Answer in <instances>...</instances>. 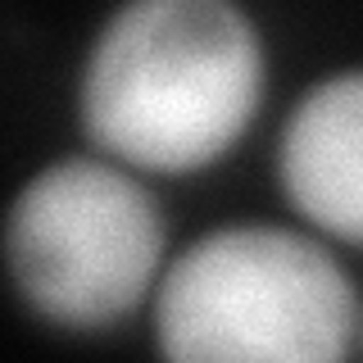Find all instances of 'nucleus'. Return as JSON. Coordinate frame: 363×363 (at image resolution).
Returning <instances> with one entry per match:
<instances>
[{
  "instance_id": "20e7f679",
  "label": "nucleus",
  "mask_w": 363,
  "mask_h": 363,
  "mask_svg": "<svg viewBox=\"0 0 363 363\" xmlns=\"http://www.w3.org/2000/svg\"><path fill=\"white\" fill-rule=\"evenodd\" d=\"M277 186L313 236L363 245V64L295 96L277 132Z\"/></svg>"
},
{
  "instance_id": "f03ea898",
  "label": "nucleus",
  "mask_w": 363,
  "mask_h": 363,
  "mask_svg": "<svg viewBox=\"0 0 363 363\" xmlns=\"http://www.w3.org/2000/svg\"><path fill=\"white\" fill-rule=\"evenodd\" d=\"M150 327L159 363H350L363 300L309 227L223 223L168 259Z\"/></svg>"
},
{
  "instance_id": "39448f33",
  "label": "nucleus",
  "mask_w": 363,
  "mask_h": 363,
  "mask_svg": "<svg viewBox=\"0 0 363 363\" xmlns=\"http://www.w3.org/2000/svg\"><path fill=\"white\" fill-rule=\"evenodd\" d=\"M359 345H363V332H359Z\"/></svg>"
},
{
  "instance_id": "7ed1b4c3",
  "label": "nucleus",
  "mask_w": 363,
  "mask_h": 363,
  "mask_svg": "<svg viewBox=\"0 0 363 363\" xmlns=\"http://www.w3.org/2000/svg\"><path fill=\"white\" fill-rule=\"evenodd\" d=\"M168 218L155 186L105 155H64L18 186L5 218V268L45 327L100 336L132 323L168 268Z\"/></svg>"
},
{
  "instance_id": "f257e3e1",
  "label": "nucleus",
  "mask_w": 363,
  "mask_h": 363,
  "mask_svg": "<svg viewBox=\"0 0 363 363\" xmlns=\"http://www.w3.org/2000/svg\"><path fill=\"white\" fill-rule=\"evenodd\" d=\"M268 96V45L232 0H132L100 23L77 73L91 150L155 177L223 164Z\"/></svg>"
}]
</instances>
